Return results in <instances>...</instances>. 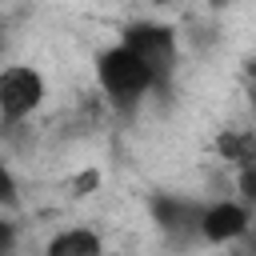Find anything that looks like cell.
Returning a JSON list of instances; mask_svg holds the SVG:
<instances>
[{"mask_svg":"<svg viewBox=\"0 0 256 256\" xmlns=\"http://www.w3.org/2000/svg\"><path fill=\"white\" fill-rule=\"evenodd\" d=\"M100 252H104V244L92 228H68L60 236H52L44 256H100Z\"/></svg>","mask_w":256,"mask_h":256,"instance_id":"8992f818","label":"cell"},{"mask_svg":"<svg viewBox=\"0 0 256 256\" xmlns=\"http://www.w3.org/2000/svg\"><path fill=\"white\" fill-rule=\"evenodd\" d=\"M96 184H100V176H96V172H84V176L76 180V196H84V192H88V188H96Z\"/></svg>","mask_w":256,"mask_h":256,"instance_id":"7c38bea8","label":"cell"},{"mask_svg":"<svg viewBox=\"0 0 256 256\" xmlns=\"http://www.w3.org/2000/svg\"><path fill=\"white\" fill-rule=\"evenodd\" d=\"M252 108H256V96H252Z\"/></svg>","mask_w":256,"mask_h":256,"instance_id":"9a60e30c","label":"cell"},{"mask_svg":"<svg viewBox=\"0 0 256 256\" xmlns=\"http://www.w3.org/2000/svg\"><path fill=\"white\" fill-rule=\"evenodd\" d=\"M12 244H16V232L8 220H0V256H12Z\"/></svg>","mask_w":256,"mask_h":256,"instance_id":"9c48e42d","label":"cell"},{"mask_svg":"<svg viewBox=\"0 0 256 256\" xmlns=\"http://www.w3.org/2000/svg\"><path fill=\"white\" fill-rule=\"evenodd\" d=\"M44 100V76L28 64H12L0 72V124L12 128L24 116H32Z\"/></svg>","mask_w":256,"mask_h":256,"instance_id":"3957f363","label":"cell"},{"mask_svg":"<svg viewBox=\"0 0 256 256\" xmlns=\"http://www.w3.org/2000/svg\"><path fill=\"white\" fill-rule=\"evenodd\" d=\"M236 188H240V196H244L248 204H256V160H248V164H240V176H236Z\"/></svg>","mask_w":256,"mask_h":256,"instance_id":"ba28073f","label":"cell"},{"mask_svg":"<svg viewBox=\"0 0 256 256\" xmlns=\"http://www.w3.org/2000/svg\"><path fill=\"white\" fill-rule=\"evenodd\" d=\"M152 220L160 224V232L176 244L192 240L200 232V220H204V208L196 200H184V196H152Z\"/></svg>","mask_w":256,"mask_h":256,"instance_id":"277c9868","label":"cell"},{"mask_svg":"<svg viewBox=\"0 0 256 256\" xmlns=\"http://www.w3.org/2000/svg\"><path fill=\"white\" fill-rule=\"evenodd\" d=\"M248 228H252L248 208H244V204H232V200L204 208V220H200V236H204L208 244H232V240H240Z\"/></svg>","mask_w":256,"mask_h":256,"instance_id":"5b68a950","label":"cell"},{"mask_svg":"<svg viewBox=\"0 0 256 256\" xmlns=\"http://www.w3.org/2000/svg\"><path fill=\"white\" fill-rule=\"evenodd\" d=\"M216 148H220V156L224 160H232V164H248V160H256V132H224L220 140H216Z\"/></svg>","mask_w":256,"mask_h":256,"instance_id":"52a82bcc","label":"cell"},{"mask_svg":"<svg viewBox=\"0 0 256 256\" xmlns=\"http://www.w3.org/2000/svg\"><path fill=\"white\" fill-rule=\"evenodd\" d=\"M156 4H172V0H156Z\"/></svg>","mask_w":256,"mask_h":256,"instance_id":"5bb4252c","label":"cell"},{"mask_svg":"<svg viewBox=\"0 0 256 256\" xmlns=\"http://www.w3.org/2000/svg\"><path fill=\"white\" fill-rule=\"evenodd\" d=\"M120 44L152 68L156 84L172 76V68H176V28H172V24H160V20H132V24L124 28Z\"/></svg>","mask_w":256,"mask_h":256,"instance_id":"7a4b0ae2","label":"cell"},{"mask_svg":"<svg viewBox=\"0 0 256 256\" xmlns=\"http://www.w3.org/2000/svg\"><path fill=\"white\" fill-rule=\"evenodd\" d=\"M12 196H16V184H12V172H8L4 164H0V204H8Z\"/></svg>","mask_w":256,"mask_h":256,"instance_id":"30bf717a","label":"cell"},{"mask_svg":"<svg viewBox=\"0 0 256 256\" xmlns=\"http://www.w3.org/2000/svg\"><path fill=\"white\" fill-rule=\"evenodd\" d=\"M232 256H256V232H252V228L240 236V244H236V252H232Z\"/></svg>","mask_w":256,"mask_h":256,"instance_id":"8fae6325","label":"cell"},{"mask_svg":"<svg viewBox=\"0 0 256 256\" xmlns=\"http://www.w3.org/2000/svg\"><path fill=\"white\" fill-rule=\"evenodd\" d=\"M96 76H100V88H104L120 108H132L148 88H156L152 68H148L140 56H132L124 44L100 52V60H96Z\"/></svg>","mask_w":256,"mask_h":256,"instance_id":"6da1fadb","label":"cell"},{"mask_svg":"<svg viewBox=\"0 0 256 256\" xmlns=\"http://www.w3.org/2000/svg\"><path fill=\"white\" fill-rule=\"evenodd\" d=\"M232 0H208V8H228Z\"/></svg>","mask_w":256,"mask_h":256,"instance_id":"4fadbf2b","label":"cell"}]
</instances>
